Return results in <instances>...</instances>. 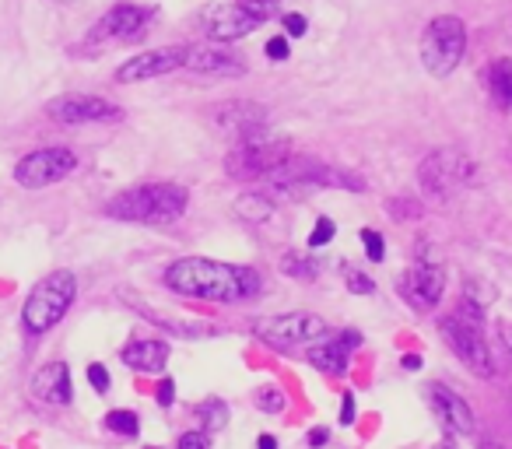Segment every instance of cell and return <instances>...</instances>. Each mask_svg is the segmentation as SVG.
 <instances>
[{
  "instance_id": "obj_28",
  "label": "cell",
  "mask_w": 512,
  "mask_h": 449,
  "mask_svg": "<svg viewBox=\"0 0 512 449\" xmlns=\"http://www.w3.org/2000/svg\"><path fill=\"white\" fill-rule=\"evenodd\" d=\"M334 221H330V218H320V221H316V229L313 232H309V250H320V246H327L330 243V239H334Z\"/></svg>"
},
{
  "instance_id": "obj_12",
  "label": "cell",
  "mask_w": 512,
  "mask_h": 449,
  "mask_svg": "<svg viewBox=\"0 0 512 449\" xmlns=\"http://www.w3.org/2000/svg\"><path fill=\"white\" fill-rule=\"evenodd\" d=\"M207 120H211V127L218 130L221 137L246 141V137L267 130V109L260 106V102H249V99H228V102L211 106Z\"/></svg>"
},
{
  "instance_id": "obj_41",
  "label": "cell",
  "mask_w": 512,
  "mask_h": 449,
  "mask_svg": "<svg viewBox=\"0 0 512 449\" xmlns=\"http://www.w3.org/2000/svg\"><path fill=\"white\" fill-rule=\"evenodd\" d=\"M481 449H502L498 442H481Z\"/></svg>"
},
{
  "instance_id": "obj_4",
  "label": "cell",
  "mask_w": 512,
  "mask_h": 449,
  "mask_svg": "<svg viewBox=\"0 0 512 449\" xmlns=\"http://www.w3.org/2000/svg\"><path fill=\"white\" fill-rule=\"evenodd\" d=\"M292 158V144L288 137H278L271 130H260V134L239 141L225 155V172L232 179H267L274 169Z\"/></svg>"
},
{
  "instance_id": "obj_29",
  "label": "cell",
  "mask_w": 512,
  "mask_h": 449,
  "mask_svg": "<svg viewBox=\"0 0 512 449\" xmlns=\"http://www.w3.org/2000/svg\"><path fill=\"white\" fill-rule=\"evenodd\" d=\"M362 246H365V257L376 260V264L386 257V243H383V236H379V232L365 229V232H362Z\"/></svg>"
},
{
  "instance_id": "obj_37",
  "label": "cell",
  "mask_w": 512,
  "mask_h": 449,
  "mask_svg": "<svg viewBox=\"0 0 512 449\" xmlns=\"http://www.w3.org/2000/svg\"><path fill=\"white\" fill-rule=\"evenodd\" d=\"M306 442H309V446H313V449L327 446V442H330V428H313V432L306 435Z\"/></svg>"
},
{
  "instance_id": "obj_42",
  "label": "cell",
  "mask_w": 512,
  "mask_h": 449,
  "mask_svg": "<svg viewBox=\"0 0 512 449\" xmlns=\"http://www.w3.org/2000/svg\"><path fill=\"white\" fill-rule=\"evenodd\" d=\"M53 4H74V0H53Z\"/></svg>"
},
{
  "instance_id": "obj_8",
  "label": "cell",
  "mask_w": 512,
  "mask_h": 449,
  "mask_svg": "<svg viewBox=\"0 0 512 449\" xmlns=\"http://www.w3.org/2000/svg\"><path fill=\"white\" fill-rule=\"evenodd\" d=\"M74 169H78V155L71 148H39L15 165V183L25 190H43L67 179Z\"/></svg>"
},
{
  "instance_id": "obj_3",
  "label": "cell",
  "mask_w": 512,
  "mask_h": 449,
  "mask_svg": "<svg viewBox=\"0 0 512 449\" xmlns=\"http://www.w3.org/2000/svg\"><path fill=\"white\" fill-rule=\"evenodd\" d=\"M74 295H78V281H74L71 271L46 274L29 292V299H25V309H22L25 330H29V334H46V330H53L67 316Z\"/></svg>"
},
{
  "instance_id": "obj_15",
  "label": "cell",
  "mask_w": 512,
  "mask_h": 449,
  "mask_svg": "<svg viewBox=\"0 0 512 449\" xmlns=\"http://www.w3.org/2000/svg\"><path fill=\"white\" fill-rule=\"evenodd\" d=\"M179 67H186V46H162V50H148L141 57H130L116 71V81L120 85H137V81L162 78V74H172Z\"/></svg>"
},
{
  "instance_id": "obj_40",
  "label": "cell",
  "mask_w": 512,
  "mask_h": 449,
  "mask_svg": "<svg viewBox=\"0 0 512 449\" xmlns=\"http://www.w3.org/2000/svg\"><path fill=\"white\" fill-rule=\"evenodd\" d=\"M256 449H278V439H274V435H260V439H256Z\"/></svg>"
},
{
  "instance_id": "obj_20",
  "label": "cell",
  "mask_w": 512,
  "mask_h": 449,
  "mask_svg": "<svg viewBox=\"0 0 512 449\" xmlns=\"http://www.w3.org/2000/svg\"><path fill=\"white\" fill-rule=\"evenodd\" d=\"M484 88L502 113H512V57H495L484 67Z\"/></svg>"
},
{
  "instance_id": "obj_6",
  "label": "cell",
  "mask_w": 512,
  "mask_h": 449,
  "mask_svg": "<svg viewBox=\"0 0 512 449\" xmlns=\"http://www.w3.org/2000/svg\"><path fill=\"white\" fill-rule=\"evenodd\" d=\"M418 179H421V190L425 197L432 200H449L456 190L470 186L477 179V165L467 151L460 148H439L421 162L418 169Z\"/></svg>"
},
{
  "instance_id": "obj_18",
  "label": "cell",
  "mask_w": 512,
  "mask_h": 449,
  "mask_svg": "<svg viewBox=\"0 0 512 449\" xmlns=\"http://www.w3.org/2000/svg\"><path fill=\"white\" fill-rule=\"evenodd\" d=\"M32 393H36L43 404H71V369H67L64 362H50L43 365V369L36 372V379H32Z\"/></svg>"
},
{
  "instance_id": "obj_2",
  "label": "cell",
  "mask_w": 512,
  "mask_h": 449,
  "mask_svg": "<svg viewBox=\"0 0 512 449\" xmlns=\"http://www.w3.org/2000/svg\"><path fill=\"white\" fill-rule=\"evenodd\" d=\"M186 204H190L186 186L148 183L113 197L106 204V214L120 221H137V225H172L176 218H183Z\"/></svg>"
},
{
  "instance_id": "obj_9",
  "label": "cell",
  "mask_w": 512,
  "mask_h": 449,
  "mask_svg": "<svg viewBox=\"0 0 512 449\" xmlns=\"http://www.w3.org/2000/svg\"><path fill=\"white\" fill-rule=\"evenodd\" d=\"M260 341L274 344V348H292V344H306L327 330V323L313 313H281V316H260L249 323Z\"/></svg>"
},
{
  "instance_id": "obj_21",
  "label": "cell",
  "mask_w": 512,
  "mask_h": 449,
  "mask_svg": "<svg viewBox=\"0 0 512 449\" xmlns=\"http://www.w3.org/2000/svg\"><path fill=\"white\" fill-rule=\"evenodd\" d=\"M169 362V344L165 341H130L123 348V365L134 372H162Z\"/></svg>"
},
{
  "instance_id": "obj_13",
  "label": "cell",
  "mask_w": 512,
  "mask_h": 449,
  "mask_svg": "<svg viewBox=\"0 0 512 449\" xmlns=\"http://www.w3.org/2000/svg\"><path fill=\"white\" fill-rule=\"evenodd\" d=\"M197 25H200V32H204L207 39H214V43H235V39H246L249 32L260 29V22H256L249 11H242L235 0L204 8L197 15Z\"/></svg>"
},
{
  "instance_id": "obj_27",
  "label": "cell",
  "mask_w": 512,
  "mask_h": 449,
  "mask_svg": "<svg viewBox=\"0 0 512 449\" xmlns=\"http://www.w3.org/2000/svg\"><path fill=\"white\" fill-rule=\"evenodd\" d=\"M344 285H348V292H355V295H372V292H376V281H372L369 274L358 271V267H344Z\"/></svg>"
},
{
  "instance_id": "obj_34",
  "label": "cell",
  "mask_w": 512,
  "mask_h": 449,
  "mask_svg": "<svg viewBox=\"0 0 512 449\" xmlns=\"http://www.w3.org/2000/svg\"><path fill=\"white\" fill-rule=\"evenodd\" d=\"M355 414H358V407H355V393H348V397L341 400V425H344V428L355 425Z\"/></svg>"
},
{
  "instance_id": "obj_10",
  "label": "cell",
  "mask_w": 512,
  "mask_h": 449,
  "mask_svg": "<svg viewBox=\"0 0 512 449\" xmlns=\"http://www.w3.org/2000/svg\"><path fill=\"white\" fill-rule=\"evenodd\" d=\"M439 334L442 341L449 344V351H453L456 358H460L463 365H467L474 376H495V362H491V348L488 341L481 337V330L467 327V323H460L456 316H442L439 320Z\"/></svg>"
},
{
  "instance_id": "obj_32",
  "label": "cell",
  "mask_w": 512,
  "mask_h": 449,
  "mask_svg": "<svg viewBox=\"0 0 512 449\" xmlns=\"http://www.w3.org/2000/svg\"><path fill=\"white\" fill-rule=\"evenodd\" d=\"M256 404H260V407H264V411H281V407H285V397H281V393L278 390H264V393H260V397H256Z\"/></svg>"
},
{
  "instance_id": "obj_31",
  "label": "cell",
  "mask_w": 512,
  "mask_h": 449,
  "mask_svg": "<svg viewBox=\"0 0 512 449\" xmlns=\"http://www.w3.org/2000/svg\"><path fill=\"white\" fill-rule=\"evenodd\" d=\"M207 446H211L207 432H183L179 435V449H207Z\"/></svg>"
},
{
  "instance_id": "obj_17",
  "label": "cell",
  "mask_w": 512,
  "mask_h": 449,
  "mask_svg": "<svg viewBox=\"0 0 512 449\" xmlns=\"http://www.w3.org/2000/svg\"><path fill=\"white\" fill-rule=\"evenodd\" d=\"M358 344H362V334L358 330H344L334 341H323L316 348H309V365H316L327 376H341V372H348V355Z\"/></svg>"
},
{
  "instance_id": "obj_11",
  "label": "cell",
  "mask_w": 512,
  "mask_h": 449,
  "mask_svg": "<svg viewBox=\"0 0 512 449\" xmlns=\"http://www.w3.org/2000/svg\"><path fill=\"white\" fill-rule=\"evenodd\" d=\"M50 120L67 123V127H81V123H116L123 120V109L109 99H99V95H78L67 92L57 95V99L46 106Z\"/></svg>"
},
{
  "instance_id": "obj_19",
  "label": "cell",
  "mask_w": 512,
  "mask_h": 449,
  "mask_svg": "<svg viewBox=\"0 0 512 449\" xmlns=\"http://www.w3.org/2000/svg\"><path fill=\"white\" fill-rule=\"evenodd\" d=\"M186 67L197 74H242V60L232 53L218 50V46H186Z\"/></svg>"
},
{
  "instance_id": "obj_35",
  "label": "cell",
  "mask_w": 512,
  "mask_h": 449,
  "mask_svg": "<svg viewBox=\"0 0 512 449\" xmlns=\"http://www.w3.org/2000/svg\"><path fill=\"white\" fill-rule=\"evenodd\" d=\"M285 32L292 39H302V36H306V18H302V15H288L285 18Z\"/></svg>"
},
{
  "instance_id": "obj_7",
  "label": "cell",
  "mask_w": 512,
  "mask_h": 449,
  "mask_svg": "<svg viewBox=\"0 0 512 449\" xmlns=\"http://www.w3.org/2000/svg\"><path fill=\"white\" fill-rule=\"evenodd\" d=\"M400 295L418 313H428L432 306H439L442 295H446V267H442V257L435 253V246H428V239H418L414 267L400 278Z\"/></svg>"
},
{
  "instance_id": "obj_25",
  "label": "cell",
  "mask_w": 512,
  "mask_h": 449,
  "mask_svg": "<svg viewBox=\"0 0 512 449\" xmlns=\"http://www.w3.org/2000/svg\"><path fill=\"white\" fill-rule=\"evenodd\" d=\"M106 428L116 435H127V439H134L137 432H141V418H137L134 411H109L106 414Z\"/></svg>"
},
{
  "instance_id": "obj_24",
  "label": "cell",
  "mask_w": 512,
  "mask_h": 449,
  "mask_svg": "<svg viewBox=\"0 0 512 449\" xmlns=\"http://www.w3.org/2000/svg\"><path fill=\"white\" fill-rule=\"evenodd\" d=\"M197 418L204 421L207 428H225V421H228V407H225V400H218V397H211V400H200L197 404Z\"/></svg>"
},
{
  "instance_id": "obj_16",
  "label": "cell",
  "mask_w": 512,
  "mask_h": 449,
  "mask_svg": "<svg viewBox=\"0 0 512 449\" xmlns=\"http://www.w3.org/2000/svg\"><path fill=\"white\" fill-rule=\"evenodd\" d=\"M425 393H428V404H432L435 418L442 421V428H446L449 435H470L474 432V411H470V404L460 397V393H453L442 383H432Z\"/></svg>"
},
{
  "instance_id": "obj_39",
  "label": "cell",
  "mask_w": 512,
  "mask_h": 449,
  "mask_svg": "<svg viewBox=\"0 0 512 449\" xmlns=\"http://www.w3.org/2000/svg\"><path fill=\"white\" fill-rule=\"evenodd\" d=\"M400 365H404L407 372H418L421 369V358L418 355H404V358H400Z\"/></svg>"
},
{
  "instance_id": "obj_43",
  "label": "cell",
  "mask_w": 512,
  "mask_h": 449,
  "mask_svg": "<svg viewBox=\"0 0 512 449\" xmlns=\"http://www.w3.org/2000/svg\"><path fill=\"white\" fill-rule=\"evenodd\" d=\"M439 449H453V446H439Z\"/></svg>"
},
{
  "instance_id": "obj_1",
  "label": "cell",
  "mask_w": 512,
  "mask_h": 449,
  "mask_svg": "<svg viewBox=\"0 0 512 449\" xmlns=\"http://www.w3.org/2000/svg\"><path fill=\"white\" fill-rule=\"evenodd\" d=\"M165 288L186 295V299L246 302V299H253V295H260V274L242 264L183 257V260H176V264H169V271H165Z\"/></svg>"
},
{
  "instance_id": "obj_36",
  "label": "cell",
  "mask_w": 512,
  "mask_h": 449,
  "mask_svg": "<svg viewBox=\"0 0 512 449\" xmlns=\"http://www.w3.org/2000/svg\"><path fill=\"white\" fill-rule=\"evenodd\" d=\"M267 57H271V60H285L288 57V39L285 36H274L271 43H267Z\"/></svg>"
},
{
  "instance_id": "obj_26",
  "label": "cell",
  "mask_w": 512,
  "mask_h": 449,
  "mask_svg": "<svg viewBox=\"0 0 512 449\" xmlns=\"http://www.w3.org/2000/svg\"><path fill=\"white\" fill-rule=\"evenodd\" d=\"M235 4H239L242 11H249V15L256 18V22L264 25L267 18H274L281 11V4H285V0H235Z\"/></svg>"
},
{
  "instance_id": "obj_14",
  "label": "cell",
  "mask_w": 512,
  "mask_h": 449,
  "mask_svg": "<svg viewBox=\"0 0 512 449\" xmlns=\"http://www.w3.org/2000/svg\"><path fill=\"white\" fill-rule=\"evenodd\" d=\"M148 22H151V8H141V4H113L95 22L92 43H134V39L144 36Z\"/></svg>"
},
{
  "instance_id": "obj_38",
  "label": "cell",
  "mask_w": 512,
  "mask_h": 449,
  "mask_svg": "<svg viewBox=\"0 0 512 449\" xmlns=\"http://www.w3.org/2000/svg\"><path fill=\"white\" fill-rule=\"evenodd\" d=\"M498 334H502L505 348L512 351V320H502V323H498Z\"/></svg>"
},
{
  "instance_id": "obj_23",
  "label": "cell",
  "mask_w": 512,
  "mask_h": 449,
  "mask_svg": "<svg viewBox=\"0 0 512 449\" xmlns=\"http://www.w3.org/2000/svg\"><path fill=\"white\" fill-rule=\"evenodd\" d=\"M281 274H288V278H295V281H313L316 274H320V267H316V260L288 253V257L281 260Z\"/></svg>"
},
{
  "instance_id": "obj_22",
  "label": "cell",
  "mask_w": 512,
  "mask_h": 449,
  "mask_svg": "<svg viewBox=\"0 0 512 449\" xmlns=\"http://www.w3.org/2000/svg\"><path fill=\"white\" fill-rule=\"evenodd\" d=\"M271 214H274V197H267V193H242L235 200V218H242L246 225H264Z\"/></svg>"
},
{
  "instance_id": "obj_30",
  "label": "cell",
  "mask_w": 512,
  "mask_h": 449,
  "mask_svg": "<svg viewBox=\"0 0 512 449\" xmlns=\"http://www.w3.org/2000/svg\"><path fill=\"white\" fill-rule=\"evenodd\" d=\"M88 383L95 386V393H106L109 390V372H106V365H88Z\"/></svg>"
},
{
  "instance_id": "obj_5",
  "label": "cell",
  "mask_w": 512,
  "mask_h": 449,
  "mask_svg": "<svg viewBox=\"0 0 512 449\" xmlns=\"http://www.w3.org/2000/svg\"><path fill=\"white\" fill-rule=\"evenodd\" d=\"M467 53V25L453 15L432 18L421 32V64L435 78H449Z\"/></svg>"
},
{
  "instance_id": "obj_33",
  "label": "cell",
  "mask_w": 512,
  "mask_h": 449,
  "mask_svg": "<svg viewBox=\"0 0 512 449\" xmlns=\"http://www.w3.org/2000/svg\"><path fill=\"white\" fill-rule=\"evenodd\" d=\"M155 397H158V404H162V407H172V400H176V383H172V379H162Z\"/></svg>"
}]
</instances>
